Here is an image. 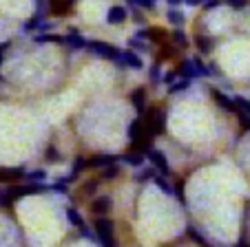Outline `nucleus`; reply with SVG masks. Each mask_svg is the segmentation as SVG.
I'll list each match as a JSON object with an SVG mask.
<instances>
[{"mask_svg":"<svg viewBox=\"0 0 250 247\" xmlns=\"http://www.w3.org/2000/svg\"><path fill=\"white\" fill-rule=\"evenodd\" d=\"M197 44H199V49H202L204 53H208V51H210V40H206V38H199V40H197Z\"/></svg>","mask_w":250,"mask_h":247,"instance_id":"obj_31","label":"nucleus"},{"mask_svg":"<svg viewBox=\"0 0 250 247\" xmlns=\"http://www.w3.org/2000/svg\"><path fill=\"white\" fill-rule=\"evenodd\" d=\"M131 104L137 115H142V113L146 111V89H144V86H140V89H135L131 93Z\"/></svg>","mask_w":250,"mask_h":247,"instance_id":"obj_10","label":"nucleus"},{"mask_svg":"<svg viewBox=\"0 0 250 247\" xmlns=\"http://www.w3.org/2000/svg\"><path fill=\"white\" fill-rule=\"evenodd\" d=\"M86 42H89V40H84V38H82L78 31H71L69 36L62 38V44H66V47L73 49V51H80V49H86Z\"/></svg>","mask_w":250,"mask_h":247,"instance_id":"obj_12","label":"nucleus"},{"mask_svg":"<svg viewBox=\"0 0 250 247\" xmlns=\"http://www.w3.org/2000/svg\"><path fill=\"white\" fill-rule=\"evenodd\" d=\"M86 49H89L93 56L102 57V60H111V62H118L122 57V51H120L115 44H109V42H102V40H91L86 42Z\"/></svg>","mask_w":250,"mask_h":247,"instance_id":"obj_3","label":"nucleus"},{"mask_svg":"<svg viewBox=\"0 0 250 247\" xmlns=\"http://www.w3.org/2000/svg\"><path fill=\"white\" fill-rule=\"evenodd\" d=\"M111 163H120L118 154H109V152H102V154H93V157H86V170H102Z\"/></svg>","mask_w":250,"mask_h":247,"instance_id":"obj_7","label":"nucleus"},{"mask_svg":"<svg viewBox=\"0 0 250 247\" xmlns=\"http://www.w3.org/2000/svg\"><path fill=\"white\" fill-rule=\"evenodd\" d=\"M166 18H168V22L173 24V27H177V29H180L182 24L186 22V16L182 14V11L177 9V7H170V9L166 11Z\"/></svg>","mask_w":250,"mask_h":247,"instance_id":"obj_18","label":"nucleus"},{"mask_svg":"<svg viewBox=\"0 0 250 247\" xmlns=\"http://www.w3.org/2000/svg\"><path fill=\"white\" fill-rule=\"evenodd\" d=\"M177 75L193 82V79H197V77H206V75H208V69L197 60V57H195V60H184V62H182V66H180V71H177Z\"/></svg>","mask_w":250,"mask_h":247,"instance_id":"obj_4","label":"nucleus"},{"mask_svg":"<svg viewBox=\"0 0 250 247\" xmlns=\"http://www.w3.org/2000/svg\"><path fill=\"white\" fill-rule=\"evenodd\" d=\"M128 44H131L133 49H135V51H148V47H146V42H144V40H142V38H131V40H128Z\"/></svg>","mask_w":250,"mask_h":247,"instance_id":"obj_27","label":"nucleus"},{"mask_svg":"<svg viewBox=\"0 0 250 247\" xmlns=\"http://www.w3.org/2000/svg\"><path fill=\"white\" fill-rule=\"evenodd\" d=\"M217 5H219V0H206V2H204V9H215Z\"/></svg>","mask_w":250,"mask_h":247,"instance_id":"obj_34","label":"nucleus"},{"mask_svg":"<svg viewBox=\"0 0 250 247\" xmlns=\"http://www.w3.org/2000/svg\"><path fill=\"white\" fill-rule=\"evenodd\" d=\"M157 0H128V5L133 7H144V9H153Z\"/></svg>","mask_w":250,"mask_h":247,"instance_id":"obj_28","label":"nucleus"},{"mask_svg":"<svg viewBox=\"0 0 250 247\" xmlns=\"http://www.w3.org/2000/svg\"><path fill=\"white\" fill-rule=\"evenodd\" d=\"M44 20L38 18V16H33L31 20H27V24H24V31L27 33H33V31H40V24H42Z\"/></svg>","mask_w":250,"mask_h":247,"instance_id":"obj_25","label":"nucleus"},{"mask_svg":"<svg viewBox=\"0 0 250 247\" xmlns=\"http://www.w3.org/2000/svg\"><path fill=\"white\" fill-rule=\"evenodd\" d=\"M144 154H140V152H135V150H133V152H126V154H122V157H120V161L122 163H126V166H133V168H142V166H144Z\"/></svg>","mask_w":250,"mask_h":247,"instance_id":"obj_15","label":"nucleus"},{"mask_svg":"<svg viewBox=\"0 0 250 247\" xmlns=\"http://www.w3.org/2000/svg\"><path fill=\"white\" fill-rule=\"evenodd\" d=\"M100 179H91V181H86L84 186H82V194L84 196H93L95 192H98V188H100Z\"/></svg>","mask_w":250,"mask_h":247,"instance_id":"obj_23","label":"nucleus"},{"mask_svg":"<svg viewBox=\"0 0 250 247\" xmlns=\"http://www.w3.org/2000/svg\"><path fill=\"white\" fill-rule=\"evenodd\" d=\"M184 2H186L188 7H197V5H204L206 0H184Z\"/></svg>","mask_w":250,"mask_h":247,"instance_id":"obj_35","label":"nucleus"},{"mask_svg":"<svg viewBox=\"0 0 250 247\" xmlns=\"http://www.w3.org/2000/svg\"><path fill=\"white\" fill-rule=\"evenodd\" d=\"M186 234H188V238H190V241H193V243H197V245H202V247H208V241L202 236V234L197 232V229L193 228V225H190V228L186 229Z\"/></svg>","mask_w":250,"mask_h":247,"instance_id":"obj_24","label":"nucleus"},{"mask_svg":"<svg viewBox=\"0 0 250 247\" xmlns=\"http://www.w3.org/2000/svg\"><path fill=\"white\" fill-rule=\"evenodd\" d=\"M142 121H144V126H146L148 137H153V139H155L157 135H162V133L166 131V111L151 108V111L146 113V117H144Z\"/></svg>","mask_w":250,"mask_h":247,"instance_id":"obj_2","label":"nucleus"},{"mask_svg":"<svg viewBox=\"0 0 250 247\" xmlns=\"http://www.w3.org/2000/svg\"><path fill=\"white\" fill-rule=\"evenodd\" d=\"M22 181H36V183H47V170H31L24 174Z\"/></svg>","mask_w":250,"mask_h":247,"instance_id":"obj_21","label":"nucleus"},{"mask_svg":"<svg viewBox=\"0 0 250 247\" xmlns=\"http://www.w3.org/2000/svg\"><path fill=\"white\" fill-rule=\"evenodd\" d=\"M9 47H11V42H0V62H2V57H5V53Z\"/></svg>","mask_w":250,"mask_h":247,"instance_id":"obj_33","label":"nucleus"},{"mask_svg":"<svg viewBox=\"0 0 250 247\" xmlns=\"http://www.w3.org/2000/svg\"><path fill=\"white\" fill-rule=\"evenodd\" d=\"M120 174V163H111V166H106V168H102V172H100V181H113L115 177Z\"/></svg>","mask_w":250,"mask_h":247,"instance_id":"obj_20","label":"nucleus"},{"mask_svg":"<svg viewBox=\"0 0 250 247\" xmlns=\"http://www.w3.org/2000/svg\"><path fill=\"white\" fill-rule=\"evenodd\" d=\"M146 159H148V163H151V168L155 170L157 174H162V177H170V163H168V157H166L162 150H157V148H151L146 152Z\"/></svg>","mask_w":250,"mask_h":247,"instance_id":"obj_5","label":"nucleus"},{"mask_svg":"<svg viewBox=\"0 0 250 247\" xmlns=\"http://www.w3.org/2000/svg\"><path fill=\"white\" fill-rule=\"evenodd\" d=\"M64 216H66V223L71 225V228H76V229H82L86 225L84 216L80 214V212L76 210V208H66L64 210Z\"/></svg>","mask_w":250,"mask_h":247,"instance_id":"obj_14","label":"nucleus"},{"mask_svg":"<svg viewBox=\"0 0 250 247\" xmlns=\"http://www.w3.org/2000/svg\"><path fill=\"white\" fill-rule=\"evenodd\" d=\"M49 9L56 16H66L71 9V0H51V2H49Z\"/></svg>","mask_w":250,"mask_h":247,"instance_id":"obj_16","label":"nucleus"},{"mask_svg":"<svg viewBox=\"0 0 250 247\" xmlns=\"http://www.w3.org/2000/svg\"><path fill=\"white\" fill-rule=\"evenodd\" d=\"M153 183H155V188H157V190H162L166 196H173V188H175V186H170L168 177H162V174H155V179H153Z\"/></svg>","mask_w":250,"mask_h":247,"instance_id":"obj_19","label":"nucleus"},{"mask_svg":"<svg viewBox=\"0 0 250 247\" xmlns=\"http://www.w3.org/2000/svg\"><path fill=\"white\" fill-rule=\"evenodd\" d=\"M190 84H193L190 79H184V77H182L180 82H173V84L168 86V93H170V95H175V93H182V91L190 89Z\"/></svg>","mask_w":250,"mask_h":247,"instance_id":"obj_22","label":"nucleus"},{"mask_svg":"<svg viewBox=\"0 0 250 247\" xmlns=\"http://www.w3.org/2000/svg\"><path fill=\"white\" fill-rule=\"evenodd\" d=\"M93 234L100 247H120L115 238V223L109 216H95L93 221Z\"/></svg>","mask_w":250,"mask_h":247,"instance_id":"obj_1","label":"nucleus"},{"mask_svg":"<svg viewBox=\"0 0 250 247\" xmlns=\"http://www.w3.org/2000/svg\"><path fill=\"white\" fill-rule=\"evenodd\" d=\"M170 2V7H175V5H180V2H184V0H168Z\"/></svg>","mask_w":250,"mask_h":247,"instance_id":"obj_36","label":"nucleus"},{"mask_svg":"<svg viewBox=\"0 0 250 247\" xmlns=\"http://www.w3.org/2000/svg\"><path fill=\"white\" fill-rule=\"evenodd\" d=\"M175 77H177V73H173V71H168V73H164V77H162V84L170 86L175 82Z\"/></svg>","mask_w":250,"mask_h":247,"instance_id":"obj_30","label":"nucleus"},{"mask_svg":"<svg viewBox=\"0 0 250 247\" xmlns=\"http://www.w3.org/2000/svg\"><path fill=\"white\" fill-rule=\"evenodd\" d=\"M36 42H62L60 36H36Z\"/></svg>","mask_w":250,"mask_h":247,"instance_id":"obj_29","label":"nucleus"},{"mask_svg":"<svg viewBox=\"0 0 250 247\" xmlns=\"http://www.w3.org/2000/svg\"><path fill=\"white\" fill-rule=\"evenodd\" d=\"M115 64L120 66V69H135V71H142L144 69V62H142V57L137 56V53H133V51H122V57H120Z\"/></svg>","mask_w":250,"mask_h":247,"instance_id":"obj_9","label":"nucleus"},{"mask_svg":"<svg viewBox=\"0 0 250 247\" xmlns=\"http://www.w3.org/2000/svg\"><path fill=\"white\" fill-rule=\"evenodd\" d=\"M212 99L219 104V106L224 108V111H228V113H235L237 115V106H235V102H232V97H228L226 93H222V91H212Z\"/></svg>","mask_w":250,"mask_h":247,"instance_id":"obj_13","label":"nucleus"},{"mask_svg":"<svg viewBox=\"0 0 250 247\" xmlns=\"http://www.w3.org/2000/svg\"><path fill=\"white\" fill-rule=\"evenodd\" d=\"M173 36H175V40H177V42H180V44H186V36H184V33H182V29H175V33H173Z\"/></svg>","mask_w":250,"mask_h":247,"instance_id":"obj_32","label":"nucleus"},{"mask_svg":"<svg viewBox=\"0 0 250 247\" xmlns=\"http://www.w3.org/2000/svg\"><path fill=\"white\" fill-rule=\"evenodd\" d=\"M226 2H230V0H226Z\"/></svg>","mask_w":250,"mask_h":247,"instance_id":"obj_38","label":"nucleus"},{"mask_svg":"<svg viewBox=\"0 0 250 247\" xmlns=\"http://www.w3.org/2000/svg\"><path fill=\"white\" fill-rule=\"evenodd\" d=\"M24 174H27V170L22 166H18V168H0V183H7V186L20 183L24 179Z\"/></svg>","mask_w":250,"mask_h":247,"instance_id":"obj_8","label":"nucleus"},{"mask_svg":"<svg viewBox=\"0 0 250 247\" xmlns=\"http://www.w3.org/2000/svg\"><path fill=\"white\" fill-rule=\"evenodd\" d=\"M89 208L93 216H109L111 210H113V199L109 194H98L95 199H91Z\"/></svg>","mask_w":250,"mask_h":247,"instance_id":"obj_6","label":"nucleus"},{"mask_svg":"<svg viewBox=\"0 0 250 247\" xmlns=\"http://www.w3.org/2000/svg\"><path fill=\"white\" fill-rule=\"evenodd\" d=\"M148 77H151V82L153 84H162V69H160V64H153L151 66V71H148Z\"/></svg>","mask_w":250,"mask_h":247,"instance_id":"obj_26","label":"nucleus"},{"mask_svg":"<svg viewBox=\"0 0 250 247\" xmlns=\"http://www.w3.org/2000/svg\"><path fill=\"white\" fill-rule=\"evenodd\" d=\"M126 18H128V9L122 5H115L106 11V22L109 24H122Z\"/></svg>","mask_w":250,"mask_h":247,"instance_id":"obj_11","label":"nucleus"},{"mask_svg":"<svg viewBox=\"0 0 250 247\" xmlns=\"http://www.w3.org/2000/svg\"><path fill=\"white\" fill-rule=\"evenodd\" d=\"M155 170L151 168V166H148V168H137L135 170V174H133V179H135L137 183H148V181H153V179H155Z\"/></svg>","mask_w":250,"mask_h":247,"instance_id":"obj_17","label":"nucleus"},{"mask_svg":"<svg viewBox=\"0 0 250 247\" xmlns=\"http://www.w3.org/2000/svg\"><path fill=\"white\" fill-rule=\"evenodd\" d=\"M71 2H76V0H71Z\"/></svg>","mask_w":250,"mask_h":247,"instance_id":"obj_37","label":"nucleus"}]
</instances>
